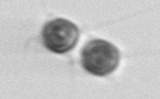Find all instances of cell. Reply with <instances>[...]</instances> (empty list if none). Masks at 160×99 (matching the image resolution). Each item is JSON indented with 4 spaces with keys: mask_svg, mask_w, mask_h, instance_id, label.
Returning <instances> with one entry per match:
<instances>
[{
    "mask_svg": "<svg viewBox=\"0 0 160 99\" xmlns=\"http://www.w3.org/2000/svg\"><path fill=\"white\" fill-rule=\"evenodd\" d=\"M80 29L73 22L56 18L47 22L42 29L43 44L47 50L56 54H66L76 47Z\"/></svg>",
    "mask_w": 160,
    "mask_h": 99,
    "instance_id": "7a4b0ae2",
    "label": "cell"
},
{
    "mask_svg": "<svg viewBox=\"0 0 160 99\" xmlns=\"http://www.w3.org/2000/svg\"><path fill=\"white\" fill-rule=\"evenodd\" d=\"M120 63V51L111 42L93 39L84 44L80 54V64L87 72L96 76L112 74Z\"/></svg>",
    "mask_w": 160,
    "mask_h": 99,
    "instance_id": "6da1fadb",
    "label": "cell"
}]
</instances>
